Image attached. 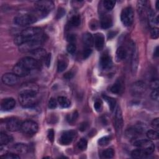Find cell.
Segmentation results:
<instances>
[{
    "label": "cell",
    "instance_id": "obj_25",
    "mask_svg": "<svg viewBox=\"0 0 159 159\" xmlns=\"http://www.w3.org/2000/svg\"><path fill=\"white\" fill-rule=\"evenodd\" d=\"M112 25V20L110 16L104 15L101 19V26L103 29H109Z\"/></svg>",
    "mask_w": 159,
    "mask_h": 159
},
{
    "label": "cell",
    "instance_id": "obj_29",
    "mask_svg": "<svg viewBox=\"0 0 159 159\" xmlns=\"http://www.w3.org/2000/svg\"><path fill=\"white\" fill-rule=\"evenodd\" d=\"M11 140L12 138L10 136L5 132H1V134H0V144L2 146L7 145L11 141Z\"/></svg>",
    "mask_w": 159,
    "mask_h": 159
},
{
    "label": "cell",
    "instance_id": "obj_53",
    "mask_svg": "<svg viewBox=\"0 0 159 159\" xmlns=\"http://www.w3.org/2000/svg\"><path fill=\"white\" fill-rule=\"evenodd\" d=\"M158 85H159V82L158 79H155L151 82L150 86L153 90H155V89H158Z\"/></svg>",
    "mask_w": 159,
    "mask_h": 159
},
{
    "label": "cell",
    "instance_id": "obj_30",
    "mask_svg": "<svg viewBox=\"0 0 159 159\" xmlns=\"http://www.w3.org/2000/svg\"><path fill=\"white\" fill-rule=\"evenodd\" d=\"M57 102L60 107L62 108H67L70 106V100L64 96H60L57 99Z\"/></svg>",
    "mask_w": 159,
    "mask_h": 159
},
{
    "label": "cell",
    "instance_id": "obj_41",
    "mask_svg": "<svg viewBox=\"0 0 159 159\" xmlns=\"http://www.w3.org/2000/svg\"><path fill=\"white\" fill-rule=\"evenodd\" d=\"M110 141H111V137L109 136H105L99 139L98 144L101 146H104L108 145L110 142Z\"/></svg>",
    "mask_w": 159,
    "mask_h": 159
},
{
    "label": "cell",
    "instance_id": "obj_5",
    "mask_svg": "<svg viewBox=\"0 0 159 159\" xmlns=\"http://www.w3.org/2000/svg\"><path fill=\"white\" fill-rule=\"evenodd\" d=\"M37 11L43 16L48 14L54 8V3L51 1H40L35 3Z\"/></svg>",
    "mask_w": 159,
    "mask_h": 159
},
{
    "label": "cell",
    "instance_id": "obj_40",
    "mask_svg": "<svg viewBox=\"0 0 159 159\" xmlns=\"http://www.w3.org/2000/svg\"><path fill=\"white\" fill-rule=\"evenodd\" d=\"M115 4H116L115 1H110V0H106V1L103 2V5L104 8L108 11L112 10L114 8Z\"/></svg>",
    "mask_w": 159,
    "mask_h": 159
},
{
    "label": "cell",
    "instance_id": "obj_1",
    "mask_svg": "<svg viewBox=\"0 0 159 159\" xmlns=\"http://www.w3.org/2000/svg\"><path fill=\"white\" fill-rule=\"evenodd\" d=\"M42 29L37 27H29L24 30L14 39V43L20 46L22 44L32 41V40L43 37Z\"/></svg>",
    "mask_w": 159,
    "mask_h": 159
},
{
    "label": "cell",
    "instance_id": "obj_18",
    "mask_svg": "<svg viewBox=\"0 0 159 159\" xmlns=\"http://www.w3.org/2000/svg\"><path fill=\"white\" fill-rule=\"evenodd\" d=\"M13 71H14V73H15L19 77L26 76L31 73L30 70L25 68L23 65L20 64L19 62L14 67Z\"/></svg>",
    "mask_w": 159,
    "mask_h": 159
},
{
    "label": "cell",
    "instance_id": "obj_33",
    "mask_svg": "<svg viewBox=\"0 0 159 159\" xmlns=\"http://www.w3.org/2000/svg\"><path fill=\"white\" fill-rule=\"evenodd\" d=\"M114 155V151L112 149H107L104 150L101 153V158H111Z\"/></svg>",
    "mask_w": 159,
    "mask_h": 159
},
{
    "label": "cell",
    "instance_id": "obj_46",
    "mask_svg": "<svg viewBox=\"0 0 159 159\" xmlns=\"http://www.w3.org/2000/svg\"><path fill=\"white\" fill-rule=\"evenodd\" d=\"M158 89H155L152 91V92L151 93V98L153 100L158 101V98H159V96H158Z\"/></svg>",
    "mask_w": 159,
    "mask_h": 159
},
{
    "label": "cell",
    "instance_id": "obj_32",
    "mask_svg": "<svg viewBox=\"0 0 159 159\" xmlns=\"http://www.w3.org/2000/svg\"><path fill=\"white\" fill-rule=\"evenodd\" d=\"M81 23V18L79 15H74L70 20V24L72 27H78Z\"/></svg>",
    "mask_w": 159,
    "mask_h": 159
},
{
    "label": "cell",
    "instance_id": "obj_59",
    "mask_svg": "<svg viewBox=\"0 0 159 159\" xmlns=\"http://www.w3.org/2000/svg\"><path fill=\"white\" fill-rule=\"evenodd\" d=\"M156 9L157 10H158V1H157V2H156Z\"/></svg>",
    "mask_w": 159,
    "mask_h": 159
},
{
    "label": "cell",
    "instance_id": "obj_37",
    "mask_svg": "<svg viewBox=\"0 0 159 159\" xmlns=\"http://www.w3.org/2000/svg\"><path fill=\"white\" fill-rule=\"evenodd\" d=\"M147 6L146 1H138L137 3V8L138 13L139 14H142L144 11L145 10Z\"/></svg>",
    "mask_w": 159,
    "mask_h": 159
},
{
    "label": "cell",
    "instance_id": "obj_55",
    "mask_svg": "<svg viewBox=\"0 0 159 159\" xmlns=\"http://www.w3.org/2000/svg\"><path fill=\"white\" fill-rule=\"evenodd\" d=\"M65 14V11L63 8H60L59 9L57 13V19H60L62 17L64 16Z\"/></svg>",
    "mask_w": 159,
    "mask_h": 159
},
{
    "label": "cell",
    "instance_id": "obj_22",
    "mask_svg": "<svg viewBox=\"0 0 159 159\" xmlns=\"http://www.w3.org/2000/svg\"><path fill=\"white\" fill-rule=\"evenodd\" d=\"M31 57H33L34 59H35V60L39 61L40 60L45 59L46 56L47 55V52L45 49H42V48H39V49H37L31 52Z\"/></svg>",
    "mask_w": 159,
    "mask_h": 159
},
{
    "label": "cell",
    "instance_id": "obj_38",
    "mask_svg": "<svg viewBox=\"0 0 159 159\" xmlns=\"http://www.w3.org/2000/svg\"><path fill=\"white\" fill-rule=\"evenodd\" d=\"M78 116V114L76 111H74L70 114H68L67 116V120L69 123H74Z\"/></svg>",
    "mask_w": 159,
    "mask_h": 159
},
{
    "label": "cell",
    "instance_id": "obj_11",
    "mask_svg": "<svg viewBox=\"0 0 159 159\" xmlns=\"http://www.w3.org/2000/svg\"><path fill=\"white\" fill-rule=\"evenodd\" d=\"M19 63L30 71L38 68L39 65V61H37V60H35V59H34L31 56L25 57L19 60Z\"/></svg>",
    "mask_w": 159,
    "mask_h": 159
},
{
    "label": "cell",
    "instance_id": "obj_44",
    "mask_svg": "<svg viewBox=\"0 0 159 159\" xmlns=\"http://www.w3.org/2000/svg\"><path fill=\"white\" fill-rule=\"evenodd\" d=\"M67 52L70 54H73L75 53L76 50V47L75 44H69L67 47Z\"/></svg>",
    "mask_w": 159,
    "mask_h": 159
},
{
    "label": "cell",
    "instance_id": "obj_10",
    "mask_svg": "<svg viewBox=\"0 0 159 159\" xmlns=\"http://www.w3.org/2000/svg\"><path fill=\"white\" fill-rule=\"evenodd\" d=\"M114 123L116 132L118 135L121 134L122 128L123 126V118L121 108L117 106L115 111L114 115Z\"/></svg>",
    "mask_w": 159,
    "mask_h": 159
},
{
    "label": "cell",
    "instance_id": "obj_50",
    "mask_svg": "<svg viewBox=\"0 0 159 159\" xmlns=\"http://www.w3.org/2000/svg\"><path fill=\"white\" fill-rule=\"evenodd\" d=\"M47 137H48V139L49 140L51 141V142H53L54 140V137H55V133H54V131L52 129H50L48 132V134H47Z\"/></svg>",
    "mask_w": 159,
    "mask_h": 159
},
{
    "label": "cell",
    "instance_id": "obj_47",
    "mask_svg": "<svg viewBox=\"0 0 159 159\" xmlns=\"http://www.w3.org/2000/svg\"><path fill=\"white\" fill-rule=\"evenodd\" d=\"M92 50L91 49V48H88V47H85V49H84V52H83V56H84V58L85 59H87L88 58L90 55L92 54Z\"/></svg>",
    "mask_w": 159,
    "mask_h": 159
},
{
    "label": "cell",
    "instance_id": "obj_8",
    "mask_svg": "<svg viewBox=\"0 0 159 159\" xmlns=\"http://www.w3.org/2000/svg\"><path fill=\"white\" fill-rule=\"evenodd\" d=\"M134 11L131 7H126L123 10L121 19L125 26H130L134 21Z\"/></svg>",
    "mask_w": 159,
    "mask_h": 159
},
{
    "label": "cell",
    "instance_id": "obj_9",
    "mask_svg": "<svg viewBox=\"0 0 159 159\" xmlns=\"http://www.w3.org/2000/svg\"><path fill=\"white\" fill-rule=\"evenodd\" d=\"M130 49H131V70L132 74H136L137 70L138 65H139V57L138 52L136 44L134 42H131L130 44Z\"/></svg>",
    "mask_w": 159,
    "mask_h": 159
},
{
    "label": "cell",
    "instance_id": "obj_3",
    "mask_svg": "<svg viewBox=\"0 0 159 159\" xmlns=\"http://www.w3.org/2000/svg\"><path fill=\"white\" fill-rule=\"evenodd\" d=\"M44 37L26 42L19 46V51L22 52H31L37 49L41 48L44 41Z\"/></svg>",
    "mask_w": 159,
    "mask_h": 159
},
{
    "label": "cell",
    "instance_id": "obj_45",
    "mask_svg": "<svg viewBox=\"0 0 159 159\" xmlns=\"http://www.w3.org/2000/svg\"><path fill=\"white\" fill-rule=\"evenodd\" d=\"M57 101H56V100L54 98H52L50 99L49 101V108L50 109H55L57 108Z\"/></svg>",
    "mask_w": 159,
    "mask_h": 159
},
{
    "label": "cell",
    "instance_id": "obj_17",
    "mask_svg": "<svg viewBox=\"0 0 159 159\" xmlns=\"http://www.w3.org/2000/svg\"><path fill=\"white\" fill-rule=\"evenodd\" d=\"M16 106V101L12 98L4 99L1 104L2 109L4 111H9L14 109Z\"/></svg>",
    "mask_w": 159,
    "mask_h": 159
},
{
    "label": "cell",
    "instance_id": "obj_24",
    "mask_svg": "<svg viewBox=\"0 0 159 159\" xmlns=\"http://www.w3.org/2000/svg\"><path fill=\"white\" fill-rule=\"evenodd\" d=\"M123 90V83L121 80H117L111 88V92L114 94H120Z\"/></svg>",
    "mask_w": 159,
    "mask_h": 159
},
{
    "label": "cell",
    "instance_id": "obj_34",
    "mask_svg": "<svg viewBox=\"0 0 159 159\" xmlns=\"http://www.w3.org/2000/svg\"><path fill=\"white\" fill-rule=\"evenodd\" d=\"M103 98H104V100H106V101L108 103L109 108H110V109L111 111H113L114 109V108L116 106V100L111 98V97H109V96H107L106 95L103 96Z\"/></svg>",
    "mask_w": 159,
    "mask_h": 159
},
{
    "label": "cell",
    "instance_id": "obj_16",
    "mask_svg": "<svg viewBox=\"0 0 159 159\" xmlns=\"http://www.w3.org/2000/svg\"><path fill=\"white\" fill-rule=\"evenodd\" d=\"M144 129L141 125H137L128 129L126 132V135L129 139H135L142 133Z\"/></svg>",
    "mask_w": 159,
    "mask_h": 159
},
{
    "label": "cell",
    "instance_id": "obj_13",
    "mask_svg": "<svg viewBox=\"0 0 159 159\" xmlns=\"http://www.w3.org/2000/svg\"><path fill=\"white\" fill-rule=\"evenodd\" d=\"M22 122L16 117H10L6 121L7 129L11 132H16L21 130Z\"/></svg>",
    "mask_w": 159,
    "mask_h": 159
},
{
    "label": "cell",
    "instance_id": "obj_7",
    "mask_svg": "<svg viewBox=\"0 0 159 159\" xmlns=\"http://www.w3.org/2000/svg\"><path fill=\"white\" fill-rule=\"evenodd\" d=\"M37 20L35 16L32 14H22L16 17L14 22L16 24L21 26H26L34 23Z\"/></svg>",
    "mask_w": 159,
    "mask_h": 159
},
{
    "label": "cell",
    "instance_id": "obj_31",
    "mask_svg": "<svg viewBox=\"0 0 159 159\" xmlns=\"http://www.w3.org/2000/svg\"><path fill=\"white\" fill-rule=\"evenodd\" d=\"M131 156L132 158H142L146 157L147 155L143 150L138 148L137 149H136L132 152Z\"/></svg>",
    "mask_w": 159,
    "mask_h": 159
},
{
    "label": "cell",
    "instance_id": "obj_56",
    "mask_svg": "<svg viewBox=\"0 0 159 159\" xmlns=\"http://www.w3.org/2000/svg\"><path fill=\"white\" fill-rule=\"evenodd\" d=\"M74 73L72 71H69L67 73H65L64 75V78L65 79H67V80H70V79H71L73 76H74Z\"/></svg>",
    "mask_w": 159,
    "mask_h": 159
},
{
    "label": "cell",
    "instance_id": "obj_26",
    "mask_svg": "<svg viewBox=\"0 0 159 159\" xmlns=\"http://www.w3.org/2000/svg\"><path fill=\"white\" fill-rule=\"evenodd\" d=\"M13 149L14 151L20 154H25L28 151V147L25 144L22 143H18L13 145Z\"/></svg>",
    "mask_w": 159,
    "mask_h": 159
},
{
    "label": "cell",
    "instance_id": "obj_4",
    "mask_svg": "<svg viewBox=\"0 0 159 159\" xmlns=\"http://www.w3.org/2000/svg\"><path fill=\"white\" fill-rule=\"evenodd\" d=\"M134 145L143 150L148 156L152 153L155 149L153 143L149 139H141L136 141L134 142Z\"/></svg>",
    "mask_w": 159,
    "mask_h": 159
},
{
    "label": "cell",
    "instance_id": "obj_52",
    "mask_svg": "<svg viewBox=\"0 0 159 159\" xmlns=\"http://www.w3.org/2000/svg\"><path fill=\"white\" fill-rule=\"evenodd\" d=\"M67 41L70 43V44H74L76 41V36L74 34H69L67 37Z\"/></svg>",
    "mask_w": 159,
    "mask_h": 159
},
{
    "label": "cell",
    "instance_id": "obj_28",
    "mask_svg": "<svg viewBox=\"0 0 159 159\" xmlns=\"http://www.w3.org/2000/svg\"><path fill=\"white\" fill-rule=\"evenodd\" d=\"M128 53L126 49L123 47H119L116 51V57L119 60H123L127 57Z\"/></svg>",
    "mask_w": 159,
    "mask_h": 159
},
{
    "label": "cell",
    "instance_id": "obj_27",
    "mask_svg": "<svg viewBox=\"0 0 159 159\" xmlns=\"http://www.w3.org/2000/svg\"><path fill=\"white\" fill-rule=\"evenodd\" d=\"M148 18H149V24L152 26V27H156L155 26L158 25V16H155V14L153 11L151 10V11H150V12H149Z\"/></svg>",
    "mask_w": 159,
    "mask_h": 159
},
{
    "label": "cell",
    "instance_id": "obj_14",
    "mask_svg": "<svg viewBox=\"0 0 159 159\" xmlns=\"http://www.w3.org/2000/svg\"><path fill=\"white\" fill-rule=\"evenodd\" d=\"M76 132L74 131H65L60 136L59 142L62 145H68L71 143L74 137H75Z\"/></svg>",
    "mask_w": 159,
    "mask_h": 159
},
{
    "label": "cell",
    "instance_id": "obj_42",
    "mask_svg": "<svg viewBox=\"0 0 159 159\" xmlns=\"http://www.w3.org/2000/svg\"><path fill=\"white\" fill-rule=\"evenodd\" d=\"M151 37L153 39H157L159 36V31L158 27H152L150 31Z\"/></svg>",
    "mask_w": 159,
    "mask_h": 159
},
{
    "label": "cell",
    "instance_id": "obj_51",
    "mask_svg": "<svg viewBox=\"0 0 159 159\" xmlns=\"http://www.w3.org/2000/svg\"><path fill=\"white\" fill-rule=\"evenodd\" d=\"M152 126L155 129H158L159 128V120L158 118H155L152 122Z\"/></svg>",
    "mask_w": 159,
    "mask_h": 159
},
{
    "label": "cell",
    "instance_id": "obj_2",
    "mask_svg": "<svg viewBox=\"0 0 159 159\" xmlns=\"http://www.w3.org/2000/svg\"><path fill=\"white\" fill-rule=\"evenodd\" d=\"M38 93H20L19 101L24 108H31L38 103Z\"/></svg>",
    "mask_w": 159,
    "mask_h": 159
},
{
    "label": "cell",
    "instance_id": "obj_49",
    "mask_svg": "<svg viewBox=\"0 0 159 159\" xmlns=\"http://www.w3.org/2000/svg\"><path fill=\"white\" fill-rule=\"evenodd\" d=\"M51 59H52V55L51 54H47V55L46 56L45 59H44V62L46 65L47 67H49L51 65Z\"/></svg>",
    "mask_w": 159,
    "mask_h": 159
},
{
    "label": "cell",
    "instance_id": "obj_36",
    "mask_svg": "<svg viewBox=\"0 0 159 159\" xmlns=\"http://www.w3.org/2000/svg\"><path fill=\"white\" fill-rule=\"evenodd\" d=\"M147 137L151 140L158 139V132L155 130H149L147 132Z\"/></svg>",
    "mask_w": 159,
    "mask_h": 159
},
{
    "label": "cell",
    "instance_id": "obj_43",
    "mask_svg": "<svg viewBox=\"0 0 159 159\" xmlns=\"http://www.w3.org/2000/svg\"><path fill=\"white\" fill-rule=\"evenodd\" d=\"M1 157L3 158H8V159H19V158H20V156H19L18 155L15 154L14 153H7L5 155H3Z\"/></svg>",
    "mask_w": 159,
    "mask_h": 159
},
{
    "label": "cell",
    "instance_id": "obj_20",
    "mask_svg": "<svg viewBox=\"0 0 159 159\" xmlns=\"http://www.w3.org/2000/svg\"><path fill=\"white\" fill-rule=\"evenodd\" d=\"M94 44L98 51H101L104 44V37L101 33H97L94 37Z\"/></svg>",
    "mask_w": 159,
    "mask_h": 159
},
{
    "label": "cell",
    "instance_id": "obj_21",
    "mask_svg": "<svg viewBox=\"0 0 159 159\" xmlns=\"http://www.w3.org/2000/svg\"><path fill=\"white\" fill-rule=\"evenodd\" d=\"M112 59L111 57L108 54H103L100 59V64L103 69L109 68L112 66Z\"/></svg>",
    "mask_w": 159,
    "mask_h": 159
},
{
    "label": "cell",
    "instance_id": "obj_58",
    "mask_svg": "<svg viewBox=\"0 0 159 159\" xmlns=\"http://www.w3.org/2000/svg\"><path fill=\"white\" fill-rule=\"evenodd\" d=\"M116 32H110L108 34V39L112 38L113 37H114L116 35Z\"/></svg>",
    "mask_w": 159,
    "mask_h": 159
},
{
    "label": "cell",
    "instance_id": "obj_48",
    "mask_svg": "<svg viewBox=\"0 0 159 159\" xmlns=\"http://www.w3.org/2000/svg\"><path fill=\"white\" fill-rule=\"evenodd\" d=\"M94 108L96 111L100 112L102 109V102L100 100H96L95 102Z\"/></svg>",
    "mask_w": 159,
    "mask_h": 159
},
{
    "label": "cell",
    "instance_id": "obj_6",
    "mask_svg": "<svg viewBox=\"0 0 159 159\" xmlns=\"http://www.w3.org/2000/svg\"><path fill=\"white\" fill-rule=\"evenodd\" d=\"M38 129V124L35 122L27 120L22 123L21 131L25 134L32 136L37 133Z\"/></svg>",
    "mask_w": 159,
    "mask_h": 159
},
{
    "label": "cell",
    "instance_id": "obj_19",
    "mask_svg": "<svg viewBox=\"0 0 159 159\" xmlns=\"http://www.w3.org/2000/svg\"><path fill=\"white\" fill-rule=\"evenodd\" d=\"M39 87L34 84H26L20 89V93H39Z\"/></svg>",
    "mask_w": 159,
    "mask_h": 159
},
{
    "label": "cell",
    "instance_id": "obj_39",
    "mask_svg": "<svg viewBox=\"0 0 159 159\" xmlns=\"http://www.w3.org/2000/svg\"><path fill=\"white\" fill-rule=\"evenodd\" d=\"M87 145H88V142L84 138L81 139L78 141V142L77 144L78 148L81 150H85L87 148Z\"/></svg>",
    "mask_w": 159,
    "mask_h": 159
},
{
    "label": "cell",
    "instance_id": "obj_35",
    "mask_svg": "<svg viewBox=\"0 0 159 159\" xmlns=\"http://www.w3.org/2000/svg\"><path fill=\"white\" fill-rule=\"evenodd\" d=\"M68 64L65 60H59L57 63V70L59 73L63 72L67 68Z\"/></svg>",
    "mask_w": 159,
    "mask_h": 159
},
{
    "label": "cell",
    "instance_id": "obj_23",
    "mask_svg": "<svg viewBox=\"0 0 159 159\" xmlns=\"http://www.w3.org/2000/svg\"><path fill=\"white\" fill-rule=\"evenodd\" d=\"M82 40L85 47L91 48L94 44V38L90 33L87 32L84 34L82 37Z\"/></svg>",
    "mask_w": 159,
    "mask_h": 159
},
{
    "label": "cell",
    "instance_id": "obj_54",
    "mask_svg": "<svg viewBox=\"0 0 159 159\" xmlns=\"http://www.w3.org/2000/svg\"><path fill=\"white\" fill-rule=\"evenodd\" d=\"M88 126V123L87 122H84L80 125L79 130L82 132H84L87 129Z\"/></svg>",
    "mask_w": 159,
    "mask_h": 159
},
{
    "label": "cell",
    "instance_id": "obj_15",
    "mask_svg": "<svg viewBox=\"0 0 159 159\" xmlns=\"http://www.w3.org/2000/svg\"><path fill=\"white\" fill-rule=\"evenodd\" d=\"M146 90V85L143 82L139 81L132 84L131 87V92L133 95L139 96L142 95Z\"/></svg>",
    "mask_w": 159,
    "mask_h": 159
},
{
    "label": "cell",
    "instance_id": "obj_57",
    "mask_svg": "<svg viewBox=\"0 0 159 159\" xmlns=\"http://www.w3.org/2000/svg\"><path fill=\"white\" fill-rule=\"evenodd\" d=\"M153 56L155 57H158V47L157 46L155 49L154 50V52H153Z\"/></svg>",
    "mask_w": 159,
    "mask_h": 159
},
{
    "label": "cell",
    "instance_id": "obj_12",
    "mask_svg": "<svg viewBox=\"0 0 159 159\" xmlns=\"http://www.w3.org/2000/svg\"><path fill=\"white\" fill-rule=\"evenodd\" d=\"M2 82L8 86H14L19 82V76L15 73H7L3 75Z\"/></svg>",
    "mask_w": 159,
    "mask_h": 159
}]
</instances>
